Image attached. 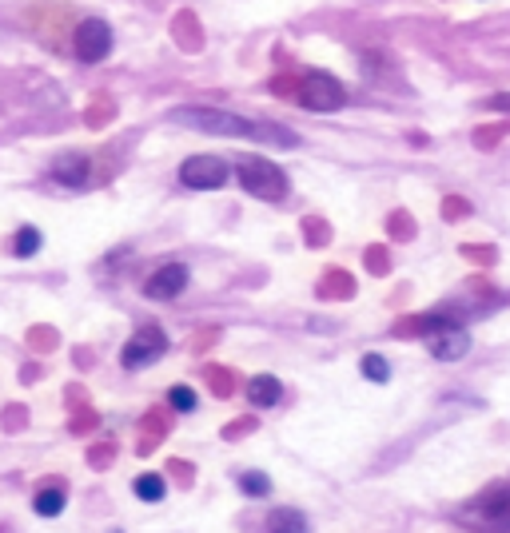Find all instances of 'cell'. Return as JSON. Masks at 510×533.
<instances>
[{
  "instance_id": "cell-8",
  "label": "cell",
  "mask_w": 510,
  "mask_h": 533,
  "mask_svg": "<svg viewBox=\"0 0 510 533\" xmlns=\"http://www.w3.org/2000/svg\"><path fill=\"white\" fill-rule=\"evenodd\" d=\"M72 45H76V60L80 64H100V60H108V53H112V29L100 16H88V20H80Z\"/></svg>"
},
{
  "instance_id": "cell-19",
  "label": "cell",
  "mask_w": 510,
  "mask_h": 533,
  "mask_svg": "<svg viewBox=\"0 0 510 533\" xmlns=\"http://www.w3.org/2000/svg\"><path fill=\"white\" fill-rule=\"evenodd\" d=\"M487 108H495V111H510V92H498V96H490V100H487Z\"/></svg>"
},
{
  "instance_id": "cell-1",
  "label": "cell",
  "mask_w": 510,
  "mask_h": 533,
  "mask_svg": "<svg viewBox=\"0 0 510 533\" xmlns=\"http://www.w3.org/2000/svg\"><path fill=\"white\" fill-rule=\"evenodd\" d=\"M176 127H192V132H208V135H227V140H259L271 148H295L300 135L284 124H271V119H243L227 108H203V104H188V108H172L168 111Z\"/></svg>"
},
{
  "instance_id": "cell-6",
  "label": "cell",
  "mask_w": 510,
  "mask_h": 533,
  "mask_svg": "<svg viewBox=\"0 0 510 533\" xmlns=\"http://www.w3.org/2000/svg\"><path fill=\"white\" fill-rule=\"evenodd\" d=\"M164 355H168V334L160 331V326H144V331H136L132 339L124 342L120 363L128 366V371H140V366L160 363Z\"/></svg>"
},
{
  "instance_id": "cell-15",
  "label": "cell",
  "mask_w": 510,
  "mask_h": 533,
  "mask_svg": "<svg viewBox=\"0 0 510 533\" xmlns=\"http://www.w3.org/2000/svg\"><path fill=\"white\" fill-rule=\"evenodd\" d=\"M40 243H45V239H40L37 227H21V231H16V243H12L16 259H32V255L40 251Z\"/></svg>"
},
{
  "instance_id": "cell-7",
  "label": "cell",
  "mask_w": 510,
  "mask_h": 533,
  "mask_svg": "<svg viewBox=\"0 0 510 533\" xmlns=\"http://www.w3.org/2000/svg\"><path fill=\"white\" fill-rule=\"evenodd\" d=\"M227 179H232V168L219 156H192V160H184V168H180V184L192 187V192H216Z\"/></svg>"
},
{
  "instance_id": "cell-2",
  "label": "cell",
  "mask_w": 510,
  "mask_h": 533,
  "mask_svg": "<svg viewBox=\"0 0 510 533\" xmlns=\"http://www.w3.org/2000/svg\"><path fill=\"white\" fill-rule=\"evenodd\" d=\"M458 526L474 533H510V486H490L466 505H458Z\"/></svg>"
},
{
  "instance_id": "cell-3",
  "label": "cell",
  "mask_w": 510,
  "mask_h": 533,
  "mask_svg": "<svg viewBox=\"0 0 510 533\" xmlns=\"http://www.w3.org/2000/svg\"><path fill=\"white\" fill-rule=\"evenodd\" d=\"M419 334L427 339V350H431L435 363H458V358L471 350V334H466L455 319H443V315L419 319Z\"/></svg>"
},
{
  "instance_id": "cell-10",
  "label": "cell",
  "mask_w": 510,
  "mask_h": 533,
  "mask_svg": "<svg viewBox=\"0 0 510 533\" xmlns=\"http://www.w3.org/2000/svg\"><path fill=\"white\" fill-rule=\"evenodd\" d=\"M88 171H92V163L80 152H64V156L53 160V179L61 187H84L88 184Z\"/></svg>"
},
{
  "instance_id": "cell-18",
  "label": "cell",
  "mask_w": 510,
  "mask_h": 533,
  "mask_svg": "<svg viewBox=\"0 0 510 533\" xmlns=\"http://www.w3.org/2000/svg\"><path fill=\"white\" fill-rule=\"evenodd\" d=\"M168 402H172L180 414H188V410H195V390L192 386H172V390H168Z\"/></svg>"
},
{
  "instance_id": "cell-9",
  "label": "cell",
  "mask_w": 510,
  "mask_h": 533,
  "mask_svg": "<svg viewBox=\"0 0 510 533\" xmlns=\"http://www.w3.org/2000/svg\"><path fill=\"white\" fill-rule=\"evenodd\" d=\"M184 287H188V266H184V263H164V266H156V271L144 279V295L156 299V303L184 295Z\"/></svg>"
},
{
  "instance_id": "cell-11",
  "label": "cell",
  "mask_w": 510,
  "mask_h": 533,
  "mask_svg": "<svg viewBox=\"0 0 510 533\" xmlns=\"http://www.w3.org/2000/svg\"><path fill=\"white\" fill-rule=\"evenodd\" d=\"M279 398H284V386H279L276 374H255L248 382V402H251V406L267 410V406H276Z\"/></svg>"
},
{
  "instance_id": "cell-17",
  "label": "cell",
  "mask_w": 510,
  "mask_h": 533,
  "mask_svg": "<svg viewBox=\"0 0 510 533\" xmlns=\"http://www.w3.org/2000/svg\"><path fill=\"white\" fill-rule=\"evenodd\" d=\"M363 378H371V382H387L391 378V366H387V358L382 355H363Z\"/></svg>"
},
{
  "instance_id": "cell-14",
  "label": "cell",
  "mask_w": 510,
  "mask_h": 533,
  "mask_svg": "<svg viewBox=\"0 0 510 533\" xmlns=\"http://www.w3.org/2000/svg\"><path fill=\"white\" fill-rule=\"evenodd\" d=\"M132 489H136V497H140V502H164L168 481L160 478V474H140V478L132 481Z\"/></svg>"
},
{
  "instance_id": "cell-4",
  "label": "cell",
  "mask_w": 510,
  "mask_h": 533,
  "mask_svg": "<svg viewBox=\"0 0 510 533\" xmlns=\"http://www.w3.org/2000/svg\"><path fill=\"white\" fill-rule=\"evenodd\" d=\"M240 184L243 192L255 195V200H267V203H279L287 195V171L276 168L271 160H259V156H248L240 160Z\"/></svg>"
},
{
  "instance_id": "cell-16",
  "label": "cell",
  "mask_w": 510,
  "mask_h": 533,
  "mask_svg": "<svg viewBox=\"0 0 510 533\" xmlns=\"http://www.w3.org/2000/svg\"><path fill=\"white\" fill-rule=\"evenodd\" d=\"M240 489L248 497H267L271 494V478L259 474V470H243V474H240Z\"/></svg>"
},
{
  "instance_id": "cell-5",
  "label": "cell",
  "mask_w": 510,
  "mask_h": 533,
  "mask_svg": "<svg viewBox=\"0 0 510 533\" xmlns=\"http://www.w3.org/2000/svg\"><path fill=\"white\" fill-rule=\"evenodd\" d=\"M300 104L308 111H339L347 104V88L327 72H308L300 84Z\"/></svg>"
},
{
  "instance_id": "cell-13",
  "label": "cell",
  "mask_w": 510,
  "mask_h": 533,
  "mask_svg": "<svg viewBox=\"0 0 510 533\" xmlns=\"http://www.w3.org/2000/svg\"><path fill=\"white\" fill-rule=\"evenodd\" d=\"M64 505H68V497H64V489H40V494H37V502H32V510H37L40 513V518H61V513H64Z\"/></svg>"
},
{
  "instance_id": "cell-12",
  "label": "cell",
  "mask_w": 510,
  "mask_h": 533,
  "mask_svg": "<svg viewBox=\"0 0 510 533\" xmlns=\"http://www.w3.org/2000/svg\"><path fill=\"white\" fill-rule=\"evenodd\" d=\"M267 533H311V526L300 510H276L267 518Z\"/></svg>"
}]
</instances>
